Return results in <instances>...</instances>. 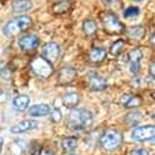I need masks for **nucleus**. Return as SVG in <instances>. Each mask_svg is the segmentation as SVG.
I'll use <instances>...</instances> for the list:
<instances>
[{
    "mask_svg": "<svg viewBox=\"0 0 155 155\" xmlns=\"http://www.w3.org/2000/svg\"><path fill=\"white\" fill-rule=\"evenodd\" d=\"M143 56V53L140 49H133L128 53V60H130V64H139L140 59Z\"/></svg>",
    "mask_w": 155,
    "mask_h": 155,
    "instance_id": "obj_23",
    "label": "nucleus"
},
{
    "mask_svg": "<svg viewBox=\"0 0 155 155\" xmlns=\"http://www.w3.org/2000/svg\"><path fill=\"white\" fill-rule=\"evenodd\" d=\"M101 25L104 27V31L111 35L121 34L125 31V26L119 21L117 16L111 11H105L100 15Z\"/></svg>",
    "mask_w": 155,
    "mask_h": 155,
    "instance_id": "obj_3",
    "label": "nucleus"
},
{
    "mask_svg": "<svg viewBox=\"0 0 155 155\" xmlns=\"http://www.w3.org/2000/svg\"><path fill=\"white\" fill-rule=\"evenodd\" d=\"M29 104V99L27 95H18L14 99V107L17 111H25L28 107Z\"/></svg>",
    "mask_w": 155,
    "mask_h": 155,
    "instance_id": "obj_19",
    "label": "nucleus"
},
{
    "mask_svg": "<svg viewBox=\"0 0 155 155\" xmlns=\"http://www.w3.org/2000/svg\"><path fill=\"white\" fill-rule=\"evenodd\" d=\"M83 31L87 35H93L97 32V23L92 18H87L83 22Z\"/></svg>",
    "mask_w": 155,
    "mask_h": 155,
    "instance_id": "obj_20",
    "label": "nucleus"
},
{
    "mask_svg": "<svg viewBox=\"0 0 155 155\" xmlns=\"http://www.w3.org/2000/svg\"><path fill=\"white\" fill-rule=\"evenodd\" d=\"M2 94H3V92H2V89H0V97H2Z\"/></svg>",
    "mask_w": 155,
    "mask_h": 155,
    "instance_id": "obj_32",
    "label": "nucleus"
},
{
    "mask_svg": "<svg viewBox=\"0 0 155 155\" xmlns=\"http://www.w3.org/2000/svg\"><path fill=\"white\" fill-rule=\"evenodd\" d=\"M3 2H6V0H3Z\"/></svg>",
    "mask_w": 155,
    "mask_h": 155,
    "instance_id": "obj_34",
    "label": "nucleus"
},
{
    "mask_svg": "<svg viewBox=\"0 0 155 155\" xmlns=\"http://www.w3.org/2000/svg\"><path fill=\"white\" fill-rule=\"evenodd\" d=\"M48 114H50V107L47 104L33 105L29 109V115L31 116H45Z\"/></svg>",
    "mask_w": 155,
    "mask_h": 155,
    "instance_id": "obj_16",
    "label": "nucleus"
},
{
    "mask_svg": "<svg viewBox=\"0 0 155 155\" xmlns=\"http://www.w3.org/2000/svg\"><path fill=\"white\" fill-rule=\"evenodd\" d=\"M87 81H88V86L92 91H104L107 87L106 81L101 76H99L97 73H89L87 77Z\"/></svg>",
    "mask_w": 155,
    "mask_h": 155,
    "instance_id": "obj_9",
    "label": "nucleus"
},
{
    "mask_svg": "<svg viewBox=\"0 0 155 155\" xmlns=\"http://www.w3.org/2000/svg\"><path fill=\"white\" fill-rule=\"evenodd\" d=\"M149 72H150V76L153 77H155V64H154V61H151V64H150V67H149Z\"/></svg>",
    "mask_w": 155,
    "mask_h": 155,
    "instance_id": "obj_28",
    "label": "nucleus"
},
{
    "mask_svg": "<svg viewBox=\"0 0 155 155\" xmlns=\"http://www.w3.org/2000/svg\"><path fill=\"white\" fill-rule=\"evenodd\" d=\"M37 122L34 120H25V121H21L18 124H16L15 126L11 127V132L12 133H23V132H27V131H31L33 128L37 127Z\"/></svg>",
    "mask_w": 155,
    "mask_h": 155,
    "instance_id": "obj_11",
    "label": "nucleus"
},
{
    "mask_svg": "<svg viewBox=\"0 0 155 155\" xmlns=\"http://www.w3.org/2000/svg\"><path fill=\"white\" fill-rule=\"evenodd\" d=\"M93 115L84 109H73L68 114L67 125L73 130H83L92 125Z\"/></svg>",
    "mask_w": 155,
    "mask_h": 155,
    "instance_id": "obj_1",
    "label": "nucleus"
},
{
    "mask_svg": "<svg viewBox=\"0 0 155 155\" xmlns=\"http://www.w3.org/2000/svg\"><path fill=\"white\" fill-rule=\"evenodd\" d=\"M31 70L42 78H48L54 72L53 64H50L48 60H45L43 56L34 58L31 61Z\"/></svg>",
    "mask_w": 155,
    "mask_h": 155,
    "instance_id": "obj_4",
    "label": "nucleus"
},
{
    "mask_svg": "<svg viewBox=\"0 0 155 155\" xmlns=\"http://www.w3.org/2000/svg\"><path fill=\"white\" fill-rule=\"evenodd\" d=\"M121 103L126 107H137L142 104V98L139 95H125L122 97Z\"/></svg>",
    "mask_w": 155,
    "mask_h": 155,
    "instance_id": "obj_17",
    "label": "nucleus"
},
{
    "mask_svg": "<svg viewBox=\"0 0 155 155\" xmlns=\"http://www.w3.org/2000/svg\"><path fill=\"white\" fill-rule=\"evenodd\" d=\"M71 9H72L71 0H61V2H58L51 6V11L55 15H64V14L71 11Z\"/></svg>",
    "mask_w": 155,
    "mask_h": 155,
    "instance_id": "obj_12",
    "label": "nucleus"
},
{
    "mask_svg": "<svg viewBox=\"0 0 155 155\" xmlns=\"http://www.w3.org/2000/svg\"><path fill=\"white\" fill-rule=\"evenodd\" d=\"M18 45L23 51H33L39 45V39L34 34H25L18 39Z\"/></svg>",
    "mask_w": 155,
    "mask_h": 155,
    "instance_id": "obj_7",
    "label": "nucleus"
},
{
    "mask_svg": "<svg viewBox=\"0 0 155 155\" xmlns=\"http://www.w3.org/2000/svg\"><path fill=\"white\" fill-rule=\"evenodd\" d=\"M140 119H142L140 112H138V111H132V112H130V114L126 116V122H127L128 125H131V126H136V125L140 121Z\"/></svg>",
    "mask_w": 155,
    "mask_h": 155,
    "instance_id": "obj_22",
    "label": "nucleus"
},
{
    "mask_svg": "<svg viewBox=\"0 0 155 155\" xmlns=\"http://www.w3.org/2000/svg\"><path fill=\"white\" fill-rule=\"evenodd\" d=\"M154 134H155L154 126H140V127H137L133 131L132 137L137 142H145V140L153 139Z\"/></svg>",
    "mask_w": 155,
    "mask_h": 155,
    "instance_id": "obj_6",
    "label": "nucleus"
},
{
    "mask_svg": "<svg viewBox=\"0 0 155 155\" xmlns=\"http://www.w3.org/2000/svg\"><path fill=\"white\" fill-rule=\"evenodd\" d=\"M121 143H122V134L119 131H115V130L106 131L100 138L101 147L109 151L117 149L121 145Z\"/></svg>",
    "mask_w": 155,
    "mask_h": 155,
    "instance_id": "obj_5",
    "label": "nucleus"
},
{
    "mask_svg": "<svg viewBox=\"0 0 155 155\" xmlns=\"http://www.w3.org/2000/svg\"><path fill=\"white\" fill-rule=\"evenodd\" d=\"M33 155H39V153H34V154H33Z\"/></svg>",
    "mask_w": 155,
    "mask_h": 155,
    "instance_id": "obj_33",
    "label": "nucleus"
},
{
    "mask_svg": "<svg viewBox=\"0 0 155 155\" xmlns=\"http://www.w3.org/2000/svg\"><path fill=\"white\" fill-rule=\"evenodd\" d=\"M139 9L138 8H136V6H130V8H127L125 11H124V16L126 17V18H130V17H136V16H138L139 15Z\"/></svg>",
    "mask_w": 155,
    "mask_h": 155,
    "instance_id": "obj_25",
    "label": "nucleus"
},
{
    "mask_svg": "<svg viewBox=\"0 0 155 155\" xmlns=\"http://www.w3.org/2000/svg\"><path fill=\"white\" fill-rule=\"evenodd\" d=\"M33 4L31 0H15L12 3V9L15 12L22 14V12H27L32 9Z\"/></svg>",
    "mask_w": 155,
    "mask_h": 155,
    "instance_id": "obj_13",
    "label": "nucleus"
},
{
    "mask_svg": "<svg viewBox=\"0 0 155 155\" xmlns=\"http://www.w3.org/2000/svg\"><path fill=\"white\" fill-rule=\"evenodd\" d=\"M39 155H54V154H53L51 151H49V150H43Z\"/></svg>",
    "mask_w": 155,
    "mask_h": 155,
    "instance_id": "obj_29",
    "label": "nucleus"
},
{
    "mask_svg": "<svg viewBox=\"0 0 155 155\" xmlns=\"http://www.w3.org/2000/svg\"><path fill=\"white\" fill-rule=\"evenodd\" d=\"M3 144H4V140H3L2 137H0V151H2V149H3Z\"/></svg>",
    "mask_w": 155,
    "mask_h": 155,
    "instance_id": "obj_30",
    "label": "nucleus"
},
{
    "mask_svg": "<svg viewBox=\"0 0 155 155\" xmlns=\"http://www.w3.org/2000/svg\"><path fill=\"white\" fill-rule=\"evenodd\" d=\"M61 117H62V114H61V111L59 109H54L51 111V120H53V122H59L61 120Z\"/></svg>",
    "mask_w": 155,
    "mask_h": 155,
    "instance_id": "obj_26",
    "label": "nucleus"
},
{
    "mask_svg": "<svg viewBox=\"0 0 155 155\" xmlns=\"http://www.w3.org/2000/svg\"><path fill=\"white\" fill-rule=\"evenodd\" d=\"M133 2H143V0H133Z\"/></svg>",
    "mask_w": 155,
    "mask_h": 155,
    "instance_id": "obj_31",
    "label": "nucleus"
},
{
    "mask_svg": "<svg viewBox=\"0 0 155 155\" xmlns=\"http://www.w3.org/2000/svg\"><path fill=\"white\" fill-rule=\"evenodd\" d=\"M76 76H77V72H76L74 68H72V67H64V68L60 70L59 76H58L59 83L61 86L70 84V83H72L74 81Z\"/></svg>",
    "mask_w": 155,
    "mask_h": 155,
    "instance_id": "obj_10",
    "label": "nucleus"
},
{
    "mask_svg": "<svg viewBox=\"0 0 155 155\" xmlns=\"http://www.w3.org/2000/svg\"><path fill=\"white\" fill-rule=\"evenodd\" d=\"M88 56H89V60L92 62H101L106 58V51L101 48H93L89 51Z\"/></svg>",
    "mask_w": 155,
    "mask_h": 155,
    "instance_id": "obj_18",
    "label": "nucleus"
},
{
    "mask_svg": "<svg viewBox=\"0 0 155 155\" xmlns=\"http://www.w3.org/2000/svg\"><path fill=\"white\" fill-rule=\"evenodd\" d=\"M131 155H149V151L145 149H136L131 153Z\"/></svg>",
    "mask_w": 155,
    "mask_h": 155,
    "instance_id": "obj_27",
    "label": "nucleus"
},
{
    "mask_svg": "<svg viewBox=\"0 0 155 155\" xmlns=\"http://www.w3.org/2000/svg\"><path fill=\"white\" fill-rule=\"evenodd\" d=\"M61 145L64 148L65 151H72L76 149L77 147V139L73 137H68V138H64L61 142Z\"/></svg>",
    "mask_w": 155,
    "mask_h": 155,
    "instance_id": "obj_21",
    "label": "nucleus"
},
{
    "mask_svg": "<svg viewBox=\"0 0 155 155\" xmlns=\"http://www.w3.org/2000/svg\"><path fill=\"white\" fill-rule=\"evenodd\" d=\"M32 26V18L28 16H20L16 17L11 21H9L5 26H4V34L9 38L15 37L17 34H20L21 32L28 29Z\"/></svg>",
    "mask_w": 155,
    "mask_h": 155,
    "instance_id": "obj_2",
    "label": "nucleus"
},
{
    "mask_svg": "<svg viewBox=\"0 0 155 155\" xmlns=\"http://www.w3.org/2000/svg\"><path fill=\"white\" fill-rule=\"evenodd\" d=\"M124 45H125V42L122 39H119V41H116L111 47H110V54L116 56V55H119L122 49H124Z\"/></svg>",
    "mask_w": 155,
    "mask_h": 155,
    "instance_id": "obj_24",
    "label": "nucleus"
},
{
    "mask_svg": "<svg viewBox=\"0 0 155 155\" xmlns=\"http://www.w3.org/2000/svg\"><path fill=\"white\" fill-rule=\"evenodd\" d=\"M43 58L45 60H48L50 64H54L58 61L59 56H60V47L56 43H47L43 47Z\"/></svg>",
    "mask_w": 155,
    "mask_h": 155,
    "instance_id": "obj_8",
    "label": "nucleus"
},
{
    "mask_svg": "<svg viewBox=\"0 0 155 155\" xmlns=\"http://www.w3.org/2000/svg\"><path fill=\"white\" fill-rule=\"evenodd\" d=\"M80 99H81V97L77 93H66L62 97V103L66 107H74L78 105Z\"/></svg>",
    "mask_w": 155,
    "mask_h": 155,
    "instance_id": "obj_15",
    "label": "nucleus"
},
{
    "mask_svg": "<svg viewBox=\"0 0 155 155\" xmlns=\"http://www.w3.org/2000/svg\"><path fill=\"white\" fill-rule=\"evenodd\" d=\"M126 33H127V35L131 38V39L140 41L145 35V29H144L143 26H133V27L128 28V31Z\"/></svg>",
    "mask_w": 155,
    "mask_h": 155,
    "instance_id": "obj_14",
    "label": "nucleus"
}]
</instances>
